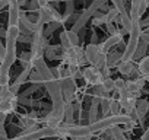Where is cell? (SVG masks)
<instances>
[{"mask_svg":"<svg viewBox=\"0 0 149 140\" xmlns=\"http://www.w3.org/2000/svg\"><path fill=\"white\" fill-rule=\"evenodd\" d=\"M132 121H134V120H133L130 115L120 112V114H116V115L111 114V115L102 117V118H100V120H97V121H94V123H91V124H88V125H89L91 133L95 134V133L108 130V128H111V127H114V125L129 124V123H132Z\"/></svg>","mask_w":149,"mask_h":140,"instance_id":"7a4b0ae2","label":"cell"},{"mask_svg":"<svg viewBox=\"0 0 149 140\" xmlns=\"http://www.w3.org/2000/svg\"><path fill=\"white\" fill-rule=\"evenodd\" d=\"M63 24L61 22H51V24H48L47 25V29H44V35H50L51 32H54L57 28H60Z\"/></svg>","mask_w":149,"mask_h":140,"instance_id":"f1b7e54d","label":"cell"},{"mask_svg":"<svg viewBox=\"0 0 149 140\" xmlns=\"http://www.w3.org/2000/svg\"><path fill=\"white\" fill-rule=\"evenodd\" d=\"M53 22V13H51V8L50 6H44L38 9V19L37 24L38 25H48Z\"/></svg>","mask_w":149,"mask_h":140,"instance_id":"4fadbf2b","label":"cell"},{"mask_svg":"<svg viewBox=\"0 0 149 140\" xmlns=\"http://www.w3.org/2000/svg\"><path fill=\"white\" fill-rule=\"evenodd\" d=\"M148 47H149V45L140 40L139 44H137V47H136V50H134V54H133L132 60H140L143 55H146V50H148Z\"/></svg>","mask_w":149,"mask_h":140,"instance_id":"ffe728a7","label":"cell"},{"mask_svg":"<svg viewBox=\"0 0 149 140\" xmlns=\"http://www.w3.org/2000/svg\"><path fill=\"white\" fill-rule=\"evenodd\" d=\"M82 78L86 80V83H89L91 86H97V85H101L104 76L102 73L100 72V70L94 66H88L84 69V72H82Z\"/></svg>","mask_w":149,"mask_h":140,"instance_id":"9c48e42d","label":"cell"},{"mask_svg":"<svg viewBox=\"0 0 149 140\" xmlns=\"http://www.w3.org/2000/svg\"><path fill=\"white\" fill-rule=\"evenodd\" d=\"M28 2V0H18V3H19V6H24L25 3Z\"/></svg>","mask_w":149,"mask_h":140,"instance_id":"ab89813d","label":"cell"},{"mask_svg":"<svg viewBox=\"0 0 149 140\" xmlns=\"http://www.w3.org/2000/svg\"><path fill=\"white\" fill-rule=\"evenodd\" d=\"M73 112H74V108H73L72 102H66V104H64L63 120H64L67 124H72V123H73Z\"/></svg>","mask_w":149,"mask_h":140,"instance_id":"7402d4cb","label":"cell"},{"mask_svg":"<svg viewBox=\"0 0 149 140\" xmlns=\"http://www.w3.org/2000/svg\"><path fill=\"white\" fill-rule=\"evenodd\" d=\"M3 140H8V139H3Z\"/></svg>","mask_w":149,"mask_h":140,"instance_id":"ee69618b","label":"cell"},{"mask_svg":"<svg viewBox=\"0 0 149 140\" xmlns=\"http://www.w3.org/2000/svg\"><path fill=\"white\" fill-rule=\"evenodd\" d=\"M145 3H146V6L149 8V0H145Z\"/></svg>","mask_w":149,"mask_h":140,"instance_id":"b9f144b4","label":"cell"},{"mask_svg":"<svg viewBox=\"0 0 149 140\" xmlns=\"http://www.w3.org/2000/svg\"><path fill=\"white\" fill-rule=\"evenodd\" d=\"M120 42H123V35H121V32H116V34H113V35H110L101 45H98L100 47V51L102 53V54H108V51L113 48V47H116L117 44H120Z\"/></svg>","mask_w":149,"mask_h":140,"instance_id":"30bf717a","label":"cell"},{"mask_svg":"<svg viewBox=\"0 0 149 140\" xmlns=\"http://www.w3.org/2000/svg\"><path fill=\"white\" fill-rule=\"evenodd\" d=\"M121 61V53H110L107 54V67H116Z\"/></svg>","mask_w":149,"mask_h":140,"instance_id":"cb8c5ba5","label":"cell"},{"mask_svg":"<svg viewBox=\"0 0 149 140\" xmlns=\"http://www.w3.org/2000/svg\"><path fill=\"white\" fill-rule=\"evenodd\" d=\"M60 136L57 127H50V125H45V127H41V128H26V131H24L22 134H19L18 137L12 139V140H40V139H44V137H57Z\"/></svg>","mask_w":149,"mask_h":140,"instance_id":"277c9868","label":"cell"},{"mask_svg":"<svg viewBox=\"0 0 149 140\" xmlns=\"http://www.w3.org/2000/svg\"><path fill=\"white\" fill-rule=\"evenodd\" d=\"M137 72H139L143 78L149 79V55H143V57L139 60Z\"/></svg>","mask_w":149,"mask_h":140,"instance_id":"2e32d148","label":"cell"},{"mask_svg":"<svg viewBox=\"0 0 149 140\" xmlns=\"http://www.w3.org/2000/svg\"><path fill=\"white\" fill-rule=\"evenodd\" d=\"M19 37V25H9L6 29L5 54L0 58V88L10 85V67L16 60V41Z\"/></svg>","mask_w":149,"mask_h":140,"instance_id":"6da1fadb","label":"cell"},{"mask_svg":"<svg viewBox=\"0 0 149 140\" xmlns=\"http://www.w3.org/2000/svg\"><path fill=\"white\" fill-rule=\"evenodd\" d=\"M66 64H74V66H82L84 63H86L85 60V54L84 50L79 45H73L70 48H64L63 50V57Z\"/></svg>","mask_w":149,"mask_h":140,"instance_id":"52a82bcc","label":"cell"},{"mask_svg":"<svg viewBox=\"0 0 149 140\" xmlns=\"http://www.w3.org/2000/svg\"><path fill=\"white\" fill-rule=\"evenodd\" d=\"M8 6V0H0V10Z\"/></svg>","mask_w":149,"mask_h":140,"instance_id":"f35d334b","label":"cell"},{"mask_svg":"<svg viewBox=\"0 0 149 140\" xmlns=\"http://www.w3.org/2000/svg\"><path fill=\"white\" fill-rule=\"evenodd\" d=\"M29 78H31V82H35V83H42V76L37 72V70H31V73H29Z\"/></svg>","mask_w":149,"mask_h":140,"instance_id":"f546056e","label":"cell"},{"mask_svg":"<svg viewBox=\"0 0 149 140\" xmlns=\"http://www.w3.org/2000/svg\"><path fill=\"white\" fill-rule=\"evenodd\" d=\"M21 123H24L26 128H32L34 124H35V121H34L32 118H29V117H22V118H21Z\"/></svg>","mask_w":149,"mask_h":140,"instance_id":"4dcf8cb0","label":"cell"},{"mask_svg":"<svg viewBox=\"0 0 149 140\" xmlns=\"http://www.w3.org/2000/svg\"><path fill=\"white\" fill-rule=\"evenodd\" d=\"M84 54H85V60L88 63H91V66H92L95 63V60L98 58V55L101 54V51H100V47L97 44H89L84 50Z\"/></svg>","mask_w":149,"mask_h":140,"instance_id":"9a60e30c","label":"cell"},{"mask_svg":"<svg viewBox=\"0 0 149 140\" xmlns=\"http://www.w3.org/2000/svg\"><path fill=\"white\" fill-rule=\"evenodd\" d=\"M110 2L114 5V8L118 12V18H120V24L123 25V29L129 34V31L132 29V19H130V15L126 9L124 0H110Z\"/></svg>","mask_w":149,"mask_h":140,"instance_id":"ba28073f","label":"cell"},{"mask_svg":"<svg viewBox=\"0 0 149 140\" xmlns=\"http://www.w3.org/2000/svg\"><path fill=\"white\" fill-rule=\"evenodd\" d=\"M140 40L149 45V34H146V32H143V31H142V34H140Z\"/></svg>","mask_w":149,"mask_h":140,"instance_id":"e575fe53","label":"cell"},{"mask_svg":"<svg viewBox=\"0 0 149 140\" xmlns=\"http://www.w3.org/2000/svg\"><path fill=\"white\" fill-rule=\"evenodd\" d=\"M148 9L146 3H145V0H139V6H137V12H139V16L142 18V15L145 13V10Z\"/></svg>","mask_w":149,"mask_h":140,"instance_id":"d6a6232c","label":"cell"},{"mask_svg":"<svg viewBox=\"0 0 149 140\" xmlns=\"http://www.w3.org/2000/svg\"><path fill=\"white\" fill-rule=\"evenodd\" d=\"M34 67H32V63H29V64H26V66H24V70H22V73L18 76V79H16V82H15V85H18V86H21L25 80H26V78L29 76V73H31V70H32Z\"/></svg>","mask_w":149,"mask_h":140,"instance_id":"603a6c76","label":"cell"},{"mask_svg":"<svg viewBox=\"0 0 149 140\" xmlns=\"http://www.w3.org/2000/svg\"><path fill=\"white\" fill-rule=\"evenodd\" d=\"M104 19H105V15H101L100 18H97V19L94 21V24H95V25H101V24H104Z\"/></svg>","mask_w":149,"mask_h":140,"instance_id":"d590c367","label":"cell"},{"mask_svg":"<svg viewBox=\"0 0 149 140\" xmlns=\"http://www.w3.org/2000/svg\"><path fill=\"white\" fill-rule=\"evenodd\" d=\"M120 110H121V107H120V102H118V99H114V98H111V101H110V114H113V115H116V114H120Z\"/></svg>","mask_w":149,"mask_h":140,"instance_id":"4316f807","label":"cell"},{"mask_svg":"<svg viewBox=\"0 0 149 140\" xmlns=\"http://www.w3.org/2000/svg\"><path fill=\"white\" fill-rule=\"evenodd\" d=\"M140 140H149V128H146V130H145V133L142 134Z\"/></svg>","mask_w":149,"mask_h":140,"instance_id":"8d00e7d4","label":"cell"},{"mask_svg":"<svg viewBox=\"0 0 149 140\" xmlns=\"http://www.w3.org/2000/svg\"><path fill=\"white\" fill-rule=\"evenodd\" d=\"M73 9H74V0H69L67 5H66V13H64V16H63V22H64L66 19H69V16L73 13Z\"/></svg>","mask_w":149,"mask_h":140,"instance_id":"83f0119b","label":"cell"},{"mask_svg":"<svg viewBox=\"0 0 149 140\" xmlns=\"http://www.w3.org/2000/svg\"><path fill=\"white\" fill-rule=\"evenodd\" d=\"M98 107H100V99L98 98H94L92 99V104H91V108H89V115H88L89 124L98 120Z\"/></svg>","mask_w":149,"mask_h":140,"instance_id":"ac0fdd59","label":"cell"},{"mask_svg":"<svg viewBox=\"0 0 149 140\" xmlns=\"http://www.w3.org/2000/svg\"><path fill=\"white\" fill-rule=\"evenodd\" d=\"M118 72L124 76H129L133 73V70H134V63L133 60H129V61H120L118 64Z\"/></svg>","mask_w":149,"mask_h":140,"instance_id":"e0dca14e","label":"cell"},{"mask_svg":"<svg viewBox=\"0 0 149 140\" xmlns=\"http://www.w3.org/2000/svg\"><path fill=\"white\" fill-rule=\"evenodd\" d=\"M146 83V78H137V79H132V80H127L126 82V89L132 94H140V91L143 89Z\"/></svg>","mask_w":149,"mask_h":140,"instance_id":"5bb4252c","label":"cell"},{"mask_svg":"<svg viewBox=\"0 0 149 140\" xmlns=\"http://www.w3.org/2000/svg\"><path fill=\"white\" fill-rule=\"evenodd\" d=\"M108 134L111 140H127L124 136V131L121 128H118V125H114L111 128H108Z\"/></svg>","mask_w":149,"mask_h":140,"instance_id":"44dd1931","label":"cell"},{"mask_svg":"<svg viewBox=\"0 0 149 140\" xmlns=\"http://www.w3.org/2000/svg\"><path fill=\"white\" fill-rule=\"evenodd\" d=\"M114 86H116V91H121L126 88V80L123 79H114Z\"/></svg>","mask_w":149,"mask_h":140,"instance_id":"1f68e13d","label":"cell"},{"mask_svg":"<svg viewBox=\"0 0 149 140\" xmlns=\"http://www.w3.org/2000/svg\"><path fill=\"white\" fill-rule=\"evenodd\" d=\"M107 29H108L110 35H113V34H116V32H117V28L114 26V24H107Z\"/></svg>","mask_w":149,"mask_h":140,"instance_id":"836d02e7","label":"cell"},{"mask_svg":"<svg viewBox=\"0 0 149 140\" xmlns=\"http://www.w3.org/2000/svg\"><path fill=\"white\" fill-rule=\"evenodd\" d=\"M105 3H107V0H94V2H92V3L84 10V13L78 18V21L74 22V25L72 26L70 31H73V32H76V34H78V32L85 26V24H86V22H88L95 13H97V10L101 9Z\"/></svg>","mask_w":149,"mask_h":140,"instance_id":"5b68a950","label":"cell"},{"mask_svg":"<svg viewBox=\"0 0 149 140\" xmlns=\"http://www.w3.org/2000/svg\"><path fill=\"white\" fill-rule=\"evenodd\" d=\"M60 2H69V0H60Z\"/></svg>","mask_w":149,"mask_h":140,"instance_id":"7bdbcfd3","label":"cell"},{"mask_svg":"<svg viewBox=\"0 0 149 140\" xmlns=\"http://www.w3.org/2000/svg\"><path fill=\"white\" fill-rule=\"evenodd\" d=\"M101 86H102L104 92L111 94V92L116 89V86H114V79H111L110 76H108V78H104V79H102V82H101Z\"/></svg>","mask_w":149,"mask_h":140,"instance_id":"d4e9b609","label":"cell"},{"mask_svg":"<svg viewBox=\"0 0 149 140\" xmlns=\"http://www.w3.org/2000/svg\"><path fill=\"white\" fill-rule=\"evenodd\" d=\"M149 111V101L146 99H137L136 101V105H134V112H136V117L140 123V125L145 124V117Z\"/></svg>","mask_w":149,"mask_h":140,"instance_id":"7c38bea8","label":"cell"},{"mask_svg":"<svg viewBox=\"0 0 149 140\" xmlns=\"http://www.w3.org/2000/svg\"><path fill=\"white\" fill-rule=\"evenodd\" d=\"M118 16V12H117V9L116 8H113V9H110L107 13H105V19H104V24L107 25V24H113L114 21H116V18Z\"/></svg>","mask_w":149,"mask_h":140,"instance_id":"484cf974","label":"cell"},{"mask_svg":"<svg viewBox=\"0 0 149 140\" xmlns=\"http://www.w3.org/2000/svg\"><path fill=\"white\" fill-rule=\"evenodd\" d=\"M140 26H149V18H145L143 21H140Z\"/></svg>","mask_w":149,"mask_h":140,"instance_id":"74e56055","label":"cell"},{"mask_svg":"<svg viewBox=\"0 0 149 140\" xmlns=\"http://www.w3.org/2000/svg\"><path fill=\"white\" fill-rule=\"evenodd\" d=\"M18 102H16V95H13L9 91V86H2L0 88V112L3 114H10L15 111Z\"/></svg>","mask_w":149,"mask_h":140,"instance_id":"8992f818","label":"cell"},{"mask_svg":"<svg viewBox=\"0 0 149 140\" xmlns=\"http://www.w3.org/2000/svg\"><path fill=\"white\" fill-rule=\"evenodd\" d=\"M140 34H142V26H140V21H132V29L129 31V41L126 44L124 51L121 53V61H129L132 60L134 50L140 41Z\"/></svg>","mask_w":149,"mask_h":140,"instance_id":"3957f363","label":"cell"},{"mask_svg":"<svg viewBox=\"0 0 149 140\" xmlns=\"http://www.w3.org/2000/svg\"><path fill=\"white\" fill-rule=\"evenodd\" d=\"M63 47H45V55L50 58H61L63 57Z\"/></svg>","mask_w":149,"mask_h":140,"instance_id":"d6986e66","label":"cell"},{"mask_svg":"<svg viewBox=\"0 0 149 140\" xmlns=\"http://www.w3.org/2000/svg\"><path fill=\"white\" fill-rule=\"evenodd\" d=\"M48 3H51V2H60V0H47Z\"/></svg>","mask_w":149,"mask_h":140,"instance_id":"60d3db41","label":"cell"},{"mask_svg":"<svg viewBox=\"0 0 149 140\" xmlns=\"http://www.w3.org/2000/svg\"><path fill=\"white\" fill-rule=\"evenodd\" d=\"M60 42L63 48H70L73 45H79V37L73 31H63L60 34Z\"/></svg>","mask_w":149,"mask_h":140,"instance_id":"8fae6325","label":"cell"}]
</instances>
